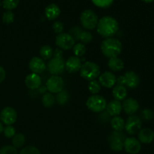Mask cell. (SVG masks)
I'll use <instances>...</instances> for the list:
<instances>
[{"label": "cell", "mask_w": 154, "mask_h": 154, "mask_svg": "<svg viewBox=\"0 0 154 154\" xmlns=\"http://www.w3.org/2000/svg\"><path fill=\"white\" fill-rule=\"evenodd\" d=\"M97 32L104 38H111L118 31L119 25L115 18L105 16L101 18L97 24Z\"/></svg>", "instance_id": "6da1fadb"}, {"label": "cell", "mask_w": 154, "mask_h": 154, "mask_svg": "<svg viewBox=\"0 0 154 154\" xmlns=\"http://www.w3.org/2000/svg\"><path fill=\"white\" fill-rule=\"evenodd\" d=\"M123 45L121 42L114 38H107L102 42L101 51L103 55L108 58L117 57L122 52Z\"/></svg>", "instance_id": "7a4b0ae2"}, {"label": "cell", "mask_w": 154, "mask_h": 154, "mask_svg": "<svg viewBox=\"0 0 154 154\" xmlns=\"http://www.w3.org/2000/svg\"><path fill=\"white\" fill-rule=\"evenodd\" d=\"M81 76L87 81H92L99 78L100 75V69L96 63L93 62H86L81 66L80 69Z\"/></svg>", "instance_id": "3957f363"}, {"label": "cell", "mask_w": 154, "mask_h": 154, "mask_svg": "<svg viewBox=\"0 0 154 154\" xmlns=\"http://www.w3.org/2000/svg\"><path fill=\"white\" fill-rule=\"evenodd\" d=\"M99 19L95 11L91 9H87L81 13V23L83 27L87 29H93L97 26Z\"/></svg>", "instance_id": "277c9868"}, {"label": "cell", "mask_w": 154, "mask_h": 154, "mask_svg": "<svg viewBox=\"0 0 154 154\" xmlns=\"http://www.w3.org/2000/svg\"><path fill=\"white\" fill-rule=\"evenodd\" d=\"M107 102L105 99L99 95H93L87 101V107L89 110L95 113H101L106 109Z\"/></svg>", "instance_id": "5b68a950"}, {"label": "cell", "mask_w": 154, "mask_h": 154, "mask_svg": "<svg viewBox=\"0 0 154 154\" xmlns=\"http://www.w3.org/2000/svg\"><path fill=\"white\" fill-rule=\"evenodd\" d=\"M125 139H126V136L121 132L115 131L112 132L108 138L110 147L111 150L116 152L121 151L122 150H123V144H124Z\"/></svg>", "instance_id": "8992f818"}, {"label": "cell", "mask_w": 154, "mask_h": 154, "mask_svg": "<svg viewBox=\"0 0 154 154\" xmlns=\"http://www.w3.org/2000/svg\"><path fill=\"white\" fill-rule=\"evenodd\" d=\"M142 121L141 119L138 116L131 115L125 123V128L126 131L129 135H135L139 132L141 129Z\"/></svg>", "instance_id": "52a82bcc"}, {"label": "cell", "mask_w": 154, "mask_h": 154, "mask_svg": "<svg viewBox=\"0 0 154 154\" xmlns=\"http://www.w3.org/2000/svg\"><path fill=\"white\" fill-rule=\"evenodd\" d=\"M64 81L58 75H53L47 81L46 87L51 93H58L63 90Z\"/></svg>", "instance_id": "ba28073f"}, {"label": "cell", "mask_w": 154, "mask_h": 154, "mask_svg": "<svg viewBox=\"0 0 154 154\" xmlns=\"http://www.w3.org/2000/svg\"><path fill=\"white\" fill-rule=\"evenodd\" d=\"M75 42L72 36L69 33H60L56 38V45L62 50H69L75 45Z\"/></svg>", "instance_id": "9c48e42d"}, {"label": "cell", "mask_w": 154, "mask_h": 154, "mask_svg": "<svg viewBox=\"0 0 154 154\" xmlns=\"http://www.w3.org/2000/svg\"><path fill=\"white\" fill-rule=\"evenodd\" d=\"M69 34L72 36L74 40H80L82 44H89L93 40V35L90 32L84 31L81 27L75 26L70 29Z\"/></svg>", "instance_id": "30bf717a"}, {"label": "cell", "mask_w": 154, "mask_h": 154, "mask_svg": "<svg viewBox=\"0 0 154 154\" xmlns=\"http://www.w3.org/2000/svg\"><path fill=\"white\" fill-rule=\"evenodd\" d=\"M65 62L63 59L55 58L51 59L48 63V69L53 75H61L65 70Z\"/></svg>", "instance_id": "8fae6325"}, {"label": "cell", "mask_w": 154, "mask_h": 154, "mask_svg": "<svg viewBox=\"0 0 154 154\" xmlns=\"http://www.w3.org/2000/svg\"><path fill=\"white\" fill-rule=\"evenodd\" d=\"M17 117V114L16 111L11 107L5 108L0 114V120L4 124L7 126H11L12 124H14L16 122Z\"/></svg>", "instance_id": "7c38bea8"}, {"label": "cell", "mask_w": 154, "mask_h": 154, "mask_svg": "<svg viewBox=\"0 0 154 154\" xmlns=\"http://www.w3.org/2000/svg\"><path fill=\"white\" fill-rule=\"evenodd\" d=\"M123 149L129 154H137L141 150V142L134 137L126 138L123 144Z\"/></svg>", "instance_id": "4fadbf2b"}, {"label": "cell", "mask_w": 154, "mask_h": 154, "mask_svg": "<svg viewBox=\"0 0 154 154\" xmlns=\"http://www.w3.org/2000/svg\"><path fill=\"white\" fill-rule=\"evenodd\" d=\"M99 82L102 87L112 88L117 83V78L112 72H105L99 76Z\"/></svg>", "instance_id": "5bb4252c"}, {"label": "cell", "mask_w": 154, "mask_h": 154, "mask_svg": "<svg viewBox=\"0 0 154 154\" xmlns=\"http://www.w3.org/2000/svg\"><path fill=\"white\" fill-rule=\"evenodd\" d=\"M122 109L128 115H134L139 109V104L136 99L132 98L124 99L122 104Z\"/></svg>", "instance_id": "9a60e30c"}, {"label": "cell", "mask_w": 154, "mask_h": 154, "mask_svg": "<svg viewBox=\"0 0 154 154\" xmlns=\"http://www.w3.org/2000/svg\"><path fill=\"white\" fill-rule=\"evenodd\" d=\"M29 67L30 70L32 72V73L38 75V74H41L43 72H45L47 66L43 59L35 57L32 58V60H30Z\"/></svg>", "instance_id": "2e32d148"}, {"label": "cell", "mask_w": 154, "mask_h": 154, "mask_svg": "<svg viewBox=\"0 0 154 154\" xmlns=\"http://www.w3.org/2000/svg\"><path fill=\"white\" fill-rule=\"evenodd\" d=\"M123 75L125 78V86L129 88L135 89L139 85L140 78L135 72L129 71V72H126Z\"/></svg>", "instance_id": "e0dca14e"}, {"label": "cell", "mask_w": 154, "mask_h": 154, "mask_svg": "<svg viewBox=\"0 0 154 154\" xmlns=\"http://www.w3.org/2000/svg\"><path fill=\"white\" fill-rule=\"evenodd\" d=\"M81 66V60L75 56L69 57L65 63V68L69 73H75L80 71Z\"/></svg>", "instance_id": "ac0fdd59"}, {"label": "cell", "mask_w": 154, "mask_h": 154, "mask_svg": "<svg viewBox=\"0 0 154 154\" xmlns=\"http://www.w3.org/2000/svg\"><path fill=\"white\" fill-rule=\"evenodd\" d=\"M25 84L30 90H37L41 87L42 79L38 75L32 73L26 76L25 79Z\"/></svg>", "instance_id": "d6986e66"}, {"label": "cell", "mask_w": 154, "mask_h": 154, "mask_svg": "<svg viewBox=\"0 0 154 154\" xmlns=\"http://www.w3.org/2000/svg\"><path fill=\"white\" fill-rule=\"evenodd\" d=\"M138 141L142 144H150L154 140V132L152 129L145 128L138 132Z\"/></svg>", "instance_id": "ffe728a7"}, {"label": "cell", "mask_w": 154, "mask_h": 154, "mask_svg": "<svg viewBox=\"0 0 154 154\" xmlns=\"http://www.w3.org/2000/svg\"><path fill=\"white\" fill-rule=\"evenodd\" d=\"M45 16L50 20H55L60 16V8L57 5L52 3L45 8Z\"/></svg>", "instance_id": "44dd1931"}, {"label": "cell", "mask_w": 154, "mask_h": 154, "mask_svg": "<svg viewBox=\"0 0 154 154\" xmlns=\"http://www.w3.org/2000/svg\"><path fill=\"white\" fill-rule=\"evenodd\" d=\"M107 113L110 116L116 117L118 116L122 111V104L120 102L117 100L111 101L108 104H107L106 106Z\"/></svg>", "instance_id": "7402d4cb"}, {"label": "cell", "mask_w": 154, "mask_h": 154, "mask_svg": "<svg viewBox=\"0 0 154 154\" xmlns=\"http://www.w3.org/2000/svg\"><path fill=\"white\" fill-rule=\"evenodd\" d=\"M112 94L115 100L120 102L126 99V96H127V90L124 86L117 85L113 89Z\"/></svg>", "instance_id": "603a6c76"}, {"label": "cell", "mask_w": 154, "mask_h": 154, "mask_svg": "<svg viewBox=\"0 0 154 154\" xmlns=\"http://www.w3.org/2000/svg\"><path fill=\"white\" fill-rule=\"evenodd\" d=\"M108 66L113 72H120V71L123 70L124 68V63L120 58L114 57L108 60Z\"/></svg>", "instance_id": "cb8c5ba5"}, {"label": "cell", "mask_w": 154, "mask_h": 154, "mask_svg": "<svg viewBox=\"0 0 154 154\" xmlns=\"http://www.w3.org/2000/svg\"><path fill=\"white\" fill-rule=\"evenodd\" d=\"M111 127L117 132H122L125 128V121L119 116L114 117L111 120Z\"/></svg>", "instance_id": "d4e9b609"}, {"label": "cell", "mask_w": 154, "mask_h": 154, "mask_svg": "<svg viewBox=\"0 0 154 154\" xmlns=\"http://www.w3.org/2000/svg\"><path fill=\"white\" fill-rule=\"evenodd\" d=\"M40 55L43 60H51L54 56V51L49 45H44L40 49Z\"/></svg>", "instance_id": "484cf974"}, {"label": "cell", "mask_w": 154, "mask_h": 154, "mask_svg": "<svg viewBox=\"0 0 154 154\" xmlns=\"http://www.w3.org/2000/svg\"><path fill=\"white\" fill-rule=\"evenodd\" d=\"M26 141L25 135L22 133L16 134L13 137L12 139V144H13V147L15 148H20L24 145Z\"/></svg>", "instance_id": "4316f807"}, {"label": "cell", "mask_w": 154, "mask_h": 154, "mask_svg": "<svg viewBox=\"0 0 154 154\" xmlns=\"http://www.w3.org/2000/svg\"><path fill=\"white\" fill-rule=\"evenodd\" d=\"M56 99V102L60 105H66L69 99V94L66 90H62L61 92L57 93Z\"/></svg>", "instance_id": "83f0119b"}, {"label": "cell", "mask_w": 154, "mask_h": 154, "mask_svg": "<svg viewBox=\"0 0 154 154\" xmlns=\"http://www.w3.org/2000/svg\"><path fill=\"white\" fill-rule=\"evenodd\" d=\"M56 99L51 93H45L42 97V104L45 108H51L54 105Z\"/></svg>", "instance_id": "f1b7e54d"}, {"label": "cell", "mask_w": 154, "mask_h": 154, "mask_svg": "<svg viewBox=\"0 0 154 154\" xmlns=\"http://www.w3.org/2000/svg\"><path fill=\"white\" fill-rule=\"evenodd\" d=\"M86 51H87V48H86V46L84 44L78 43L74 45L73 52L75 54V57H83L86 54Z\"/></svg>", "instance_id": "f546056e"}, {"label": "cell", "mask_w": 154, "mask_h": 154, "mask_svg": "<svg viewBox=\"0 0 154 154\" xmlns=\"http://www.w3.org/2000/svg\"><path fill=\"white\" fill-rule=\"evenodd\" d=\"M88 90L93 95H96L98 93H99L101 90V85L99 81L96 80L90 81L88 85Z\"/></svg>", "instance_id": "4dcf8cb0"}, {"label": "cell", "mask_w": 154, "mask_h": 154, "mask_svg": "<svg viewBox=\"0 0 154 154\" xmlns=\"http://www.w3.org/2000/svg\"><path fill=\"white\" fill-rule=\"evenodd\" d=\"M20 0H3V8L7 9L8 11H11L17 7Z\"/></svg>", "instance_id": "1f68e13d"}, {"label": "cell", "mask_w": 154, "mask_h": 154, "mask_svg": "<svg viewBox=\"0 0 154 154\" xmlns=\"http://www.w3.org/2000/svg\"><path fill=\"white\" fill-rule=\"evenodd\" d=\"M14 20V14L11 11H7L4 12L2 16V21L5 23L10 24Z\"/></svg>", "instance_id": "d6a6232c"}, {"label": "cell", "mask_w": 154, "mask_h": 154, "mask_svg": "<svg viewBox=\"0 0 154 154\" xmlns=\"http://www.w3.org/2000/svg\"><path fill=\"white\" fill-rule=\"evenodd\" d=\"M20 154H41L40 150L33 146H27L21 150Z\"/></svg>", "instance_id": "836d02e7"}, {"label": "cell", "mask_w": 154, "mask_h": 154, "mask_svg": "<svg viewBox=\"0 0 154 154\" xmlns=\"http://www.w3.org/2000/svg\"><path fill=\"white\" fill-rule=\"evenodd\" d=\"M4 135L6 138H13L15 135H16V129L14 126H7L6 127L4 128Z\"/></svg>", "instance_id": "e575fe53"}, {"label": "cell", "mask_w": 154, "mask_h": 154, "mask_svg": "<svg viewBox=\"0 0 154 154\" xmlns=\"http://www.w3.org/2000/svg\"><path fill=\"white\" fill-rule=\"evenodd\" d=\"M141 117L146 121H150L154 118V112L150 109H144L141 111Z\"/></svg>", "instance_id": "d590c367"}, {"label": "cell", "mask_w": 154, "mask_h": 154, "mask_svg": "<svg viewBox=\"0 0 154 154\" xmlns=\"http://www.w3.org/2000/svg\"><path fill=\"white\" fill-rule=\"evenodd\" d=\"M0 154H18V152L13 146H5L0 149Z\"/></svg>", "instance_id": "8d00e7d4"}, {"label": "cell", "mask_w": 154, "mask_h": 154, "mask_svg": "<svg viewBox=\"0 0 154 154\" xmlns=\"http://www.w3.org/2000/svg\"><path fill=\"white\" fill-rule=\"evenodd\" d=\"M53 29L58 35L63 33V29H64V24L61 21H57L53 24Z\"/></svg>", "instance_id": "74e56055"}, {"label": "cell", "mask_w": 154, "mask_h": 154, "mask_svg": "<svg viewBox=\"0 0 154 154\" xmlns=\"http://www.w3.org/2000/svg\"><path fill=\"white\" fill-rule=\"evenodd\" d=\"M114 0H93V3L99 7L105 8L111 5Z\"/></svg>", "instance_id": "f35d334b"}, {"label": "cell", "mask_w": 154, "mask_h": 154, "mask_svg": "<svg viewBox=\"0 0 154 154\" xmlns=\"http://www.w3.org/2000/svg\"><path fill=\"white\" fill-rule=\"evenodd\" d=\"M117 85L124 86L125 87V78L124 75H120L117 78Z\"/></svg>", "instance_id": "ab89813d"}, {"label": "cell", "mask_w": 154, "mask_h": 154, "mask_svg": "<svg viewBox=\"0 0 154 154\" xmlns=\"http://www.w3.org/2000/svg\"><path fill=\"white\" fill-rule=\"evenodd\" d=\"M54 57H55V58L63 59V51L60 49H59V48H57L54 52Z\"/></svg>", "instance_id": "60d3db41"}, {"label": "cell", "mask_w": 154, "mask_h": 154, "mask_svg": "<svg viewBox=\"0 0 154 154\" xmlns=\"http://www.w3.org/2000/svg\"><path fill=\"white\" fill-rule=\"evenodd\" d=\"M6 76V73L5 69L2 66H0V84L5 80Z\"/></svg>", "instance_id": "b9f144b4"}, {"label": "cell", "mask_w": 154, "mask_h": 154, "mask_svg": "<svg viewBox=\"0 0 154 154\" xmlns=\"http://www.w3.org/2000/svg\"><path fill=\"white\" fill-rule=\"evenodd\" d=\"M47 90H48L47 87H44V86H41V87L38 88V91L40 93H44V94H45V93H46Z\"/></svg>", "instance_id": "7bdbcfd3"}, {"label": "cell", "mask_w": 154, "mask_h": 154, "mask_svg": "<svg viewBox=\"0 0 154 154\" xmlns=\"http://www.w3.org/2000/svg\"><path fill=\"white\" fill-rule=\"evenodd\" d=\"M3 130H4V127H3L2 123L0 122V134H1L2 132H3Z\"/></svg>", "instance_id": "ee69618b"}, {"label": "cell", "mask_w": 154, "mask_h": 154, "mask_svg": "<svg viewBox=\"0 0 154 154\" xmlns=\"http://www.w3.org/2000/svg\"><path fill=\"white\" fill-rule=\"evenodd\" d=\"M142 1L146 3H150V2H153L154 0H142Z\"/></svg>", "instance_id": "f6af8a7d"}]
</instances>
